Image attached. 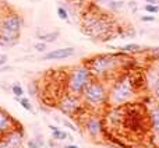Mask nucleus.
Wrapping results in <instances>:
<instances>
[{
	"mask_svg": "<svg viewBox=\"0 0 159 148\" xmlns=\"http://www.w3.org/2000/svg\"><path fill=\"white\" fill-rule=\"evenodd\" d=\"M124 63L121 55H113V53H105V55H96L88 59L85 64L88 66L93 78L105 80L115 74Z\"/></svg>",
	"mask_w": 159,
	"mask_h": 148,
	"instance_id": "nucleus-1",
	"label": "nucleus"
},
{
	"mask_svg": "<svg viewBox=\"0 0 159 148\" xmlns=\"http://www.w3.org/2000/svg\"><path fill=\"white\" fill-rule=\"evenodd\" d=\"M113 22L110 21L109 17H106L105 14H87L82 18L81 30L84 34L92 36L99 41H107L112 39L113 36Z\"/></svg>",
	"mask_w": 159,
	"mask_h": 148,
	"instance_id": "nucleus-2",
	"label": "nucleus"
},
{
	"mask_svg": "<svg viewBox=\"0 0 159 148\" xmlns=\"http://www.w3.org/2000/svg\"><path fill=\"white\" fill-rule=\"evenodd\" d=\"M135 94V82L134 77L130 74H124V76L119 77L116 82H113L110 91L107 92V104L113 105V106H119L134 96Z\"/></svg>",
	"mask_w": 159,
	"mask_h": 148,
	"instance_id": "nucleus-3",
	"label": "nucleus"
},
{
	"mask_svg": "<svg viewBox=\"0 0 159 148\" xmlns=\"http://www.w3.org/2000/svg\"><path fill=\"white\" fill-rule=\"evenodd\" d=\"M82 102L91 108H96L107 102V91L105 88L102 80L92 78L89 84L85 87V90L81 94Z\"/></svg>",
	"mask_w": 159,
	"mask_h": 148,
	"instance_id": "nucleus-4",
	"label": "nucleus"
},
{
	"mask_svg": "<svg viewBox=\"0 0 159 148\" xmlns=\"http://www.w3.org/2000/svg\"><path fill=\"white\" fill-rule=\"evenodd\" d=\"M92 74H91L89 69H88L87 64H80V66L74 67V69L70 72L69 78H67V90L70 94L73 95H78L81 96L82 91L85 90L89 81L92 80Z\"/></svg>",
	"mask_w": 159,
	"mask_h": 148,
	"instance_id": "nucleus-5",
	"label": "nucleus"
},
{
	"mask_svg": "<svg viewBox=\"0 0 159 148\" xmlns=\"http://www.w3.org/2000/svg\"><path fill=\"white\" fill-rule=\"evenodd\" d=\"M22 28V18L17 13L4 14L0 20V34L20 35Z\"/></svg>",
	"mask_w": 159,
	"mask_h": 148,
	"instance_id": "nucleus-6",
	"label": "nucleus"
},
{
	"mask_svg": "<svg viewBox=\"0 0 159 148\" xmlns=\"http://www.w3.org/2000/svg\"><path fill=\"white\" fill-rule=\"evenodd\" d=\"M59 108L66 115H75L78 110L82 109V102L78 95H73V94L69 92L60 99Z\"/></svg>",
	"mask_w": 159,
	"mask_h": 148,
	"instance_id": "nucleus-7",
	"label": "nucleus"
},
{
	"mask_svg": "<svg viewBox=\"0 0 159 148\" xmlns=\"http://www.w3.org/2000/svg\"><path fill=\"white\" fill-rule=\"evenodd\" d=\"M75 55V49L74 48H60V49H55L46 52L42 56V60H61V59H67L71 58Z\"/></svg>",
	"mask_w": 159,
	"mask_h": 148,
	"instance_id": "nucleus-8",
	"label": "nucleus"
},
{
	"mask_svg": "<svg viewBox=\"0 0 159 148\" xmlns=\"http://www.w3.org/2000/svg\"><path fill=\"white\" fill-rule=\"evenodd\" d=\"M84 129L92 138H96V137H99V136L102 134L103 127H102L101 119L96 118V116H89V118L85 120V123H84Z\"/></svg>",
	"mask_w": 159,
	"mask_h": 148,
	"instance_id": "nucleus-9",
	"label": "nucleus"
},
{
	"mask_svg": "<svg viewBox=\"0 0 159 148\" xmlns=\"http://www.w3.org/2000/svg\"><path fill=\"white\" fill-rule=\"evenodd\" d=\"M2 138L7 143L8 148H22V133L18 132L16 127L8 130L2 136Z\"/></svg>",
	"mask_w": 159,
	"mask_h": 148,
	"instance_id": "nucleus-10",
	"label": "nucleus"
},
{
	"mask_svg": "<svg viewBox=\"0 0 159 148\" xmlns=\"http://www.w3.org/2000/svg\"><path fill=\"white\" fill-rule=\"evenodd\" d=\"M13 127H16V122L11 119V116L7 112L0 109V137L4 133H7L8 130H11Z\"/></svg>",
	"mask_w": 159,
	"mask_h": 148,
	"instance_id": "nucleus-11",
	"label": "nucleus"
},
{
	"mask_svg": "<svg viewBox=\"0 0 159 148\" xmlns=\"http://www.w3.org/2000/svg\"><path fill=\"white\" fill-rule=\"evenodd\" d=\"M20 35H7L0 34V48H13L18 44Z\"/></svg>",
	"mask_w": 159,
	"mask_h": 148,
	"instance_id": "nucleus-12",
	"label": "nucleus"
},
{
	"mask_svg": "<svg viewBox=\"0 0 159 148\" xmlns=\"http://www.w3.org/2000/svg\"><path fill=\"white\" fill-rule=\"evenodd\" d=\"M149 122H151V127L157 134H159V106H155L151 110L149 115Z\"/></svg>",
	"mask_w": 159,
	"mask_h": 148,
	"instance_id": "nucleus-13",
	"label": "nucleus"
},
{
	"mask_svg": "<svg viewBox=\"0 0 159 148\" xmlns=\"http://www.w3.org/2000/svg\"><path fill=\"white\" fill-rule=\"evenodd\" d=\"M59 36H60V32H59V31H53V32H49V34H42V35L38 36V38L41 39L42 42H46V44H53V42L57 41Z\"/></svg>",
	"mask_w": 159,
	"mask_h": 148,
	"instance_id": "nucleus-14",
	"label": "nucleus"
},
{
	"mask_svg": "<svg viewBox=\"0 0 159 148\" xmlns=\"http://www.w3.org/2000/svg\"><path fill=\"white\" fill-rule=\"evenodd\" d=\"M119 49H120V52H123V53H140V52H143V48L137 44L124 45V46L119 48Z\"/></svg>",
	"mask_w": 159,
	"mask_h": 148,
	"instance_id": "nucleus-15",
	"label": "nucleus"
},
{
	"mask_svg": "<svg viewBox=\"0 0 159 148\" xmlns=\"http://www.w3.org/2000/svg\"><path fill=\"white\" fill-rule=\"evenodd\" d=\"M124 4H126V3H124L123 0H110V2L106 3L107 8H109L110 11H119V10H121V8L124 7Z\"/></svg>",
	"mask_w": 159,
	"mask_h": 148,
	"instance_id": "nucleus-16",
	"label": "nucleus"
},
{
	"mask_svg": "<svg viewBox=\"0 0 159 148\" xmlns=\"http://www.w3.org/2000/svg\"><path fill=\"white\" fill-rule=\"evenodd\" d=\"M14 98L20 102V105L22 106V109L28 110V112H32V110H34L32 104H31V101L28 98H25V96H20V98H18V96H14Z\"/></svg>",
	"mask_w": 159,
	"mask_h": 148,
	"instance_id": "nucleus-17",
	"label": "nucleus"
},
{
	"mask_svg": "<svg viewBox=\"0 0 159 148\" xmlns=\"http://www.w3.org/2000/svg\"><path fill=\"white\" fill-rule=\"evenodd\" d=\"M52 138L53 140H56V141H64V140H67V138H70V137H69V134H67L66 132L57 129V130H55V132H52Z\"/></svg>",
	"mask_w": 159,
	"mask_h": 148,
	"instance_id": "nucleus-18",
	"label": "nucleus"
},
{
	"mask_svg": "<svg viewBox=\"0 0 159 148\" xmlns=\"http://www.w3.org/2000/svg\"><path fill=\"white\" fill-rule=\"evenodd\" d=\"M27 146L30 148H42L43 147V141L41 138H31L27 141Z\"/></svg>",
	"mask_w": 159,
	"mask_h": 148,
	"instance_id": "nucleus-19",
	"label": "nucleus"
},
{
	"mask_svg": "<svg viewBox=\"0 0 159 148\" xmlns=\"http://www.w3.org/2000/svg\"><path fill=\"white\" fill-rule=\"evenodd\" d=\"M57 16L60 20H63V21H69V11L66 10V7H63V6H59L57 7Z\"/></svg>",
	"mask_w": 159,
	"mask_h": 148,
	"instance_id": "nucleus-20",
	"label": "nucleus"
},
{
	"mask_svg": "<svg viewBox=\"0 0 159 148\" xmlns=\"http://www.w3.org/2000/svg\"><path fill=\"white\" fill-rule=\"evenodd\" d=\"M11 92L14 94V96H22L24 95V88L21 87L20 84H13L11 85Z\"/></svg>",
	"mask_w": 159,
	"mask_h": 148,
	"instance_id": "nucleus-21",
	"label": "nucleus"
},
{
	"mask_svg": "<svg viewBox=\"0 0 159 148\" xmlns=\"http://www.w3.org/2000/svg\"><path fill=\"white\" fill-rule=\"evenodd\" d=\"M144 10L149 14H157V13H159V6H157V4H145L144 6Z\"/></svg>",
	"mask_w": 159,
	"mask_h": 148,
	"instance_id": "nucleus-22",
	"label": "nucleus"
},
{
	"mask_svg": "<svg viewBox=\"0 0 159 148\" xmlns=\"http://www.w3.org/2000/svg\"><path fill=\"white\" fill-rule=\"evenodd\" d=\"M34 48H35V50H36V52H46V49H48V44H46V42H38V44H35V46H34Z\"/></svg>",
	"mask_w": 159,
	"mask_h": 148,
	"instance_id": "nucleus-23",
	"label": "nucleus"
},
{
	"mask_svg": "<svg viewBox=\"0 0 159 148\" xmlns=\"http://www.w3.org/2000/svg\"><path fill=\"white\" fill-rule=\"evenodd\" d=\"M61 123H63L66 127H69V129H71L73 132H78V129H77V127H75L74 124L71 123V122H69V120H67V119H63V120H61Z\"/></svg>",
	"mask_w": 159,
	"mask_h": 148,
	"instance_id": "nucleus-24",
	"label": "nucleus"
},
{
	"mask_svg": "<svg viewBox=\"0 0 159 148\" xmlns=\"http://www.w3.org/2000/svg\"><path fill=\"white\" fill-rule=\"evenodd\" d=\"M7 60H8V56L6 53H0V67L7 64Z\"/></svg>",
	"mask_w": 159,
	"mask_h": 148,
	"instance_id": "nucleus-25",
	"label": "nucleus"
},
{
	"mask_svg": "<svg viewBox=\"0 0 159 148\" xmlns=\"http://www.w3.org/2000/svg\"><path fill=\"white\" fill-rule=\"evenodd\" d=\"M141 21H144V22H154L155 21V17L154 16H143V17H141Z\"/></svg>",
	"mask_w": 159,
	"mask_h": 148,
	"instance_id": "nucleus-26",
	"label": "nucleus"
},
{
	"mask_svg": "<svg viewBox=\"0 0 159 148\" xmlns=\"http://www.w3.org/2000/svg\"><path fill=\"white\" fill-rule=\"evenodd\" d=\"M8 72H13V67L8 66V64H4V66L0 67V73H8Z\"/></svg>",
	"mask_w": 159,
	"mask_h": 148,
	"instance_id": "nucleus-27",
	"label": "nucleus"
},
{
	"mask_svg": "<svg viewBox=\"0 0 159 148\" xmlns=\"http://www.w3.org/2000/svg\"><path fill=\"white\" fill-rule=\"evenodd\" d=\"M127 6L130 7V10H133V13H135V11H137V3H135V2H129V3H127Z\"/></svg>",
	"mask_w": 159,
	"mask_h": 148,
	"instance_id": "nucleus-28",
	"label": "nucleus"
},
{
	"mask_svg": "<svg viewBox=\"0 0 159 148\" xmlns=\"http://www.w3.org/2000/svg\"><path fill=\"white\" fill-rule=\"evenodd\" d=\"M149 53H151V55L154 56L155 59H159V48H155V49L149 50Z\"/></svg>",
	"mask_w": 159,
	"mask_h": 148,
	"instance_id": "nucleus-29",
	"label": "nucleus"
},
{
	"mask_svg": "<svg viewBox=\"0 0 159 148\" xmlns=\"http://www.w3.org/2000/svg\"><path fill=\"white\" fill-rule=\"evenodd\" d=\"M0 148H8V146H7V143H6L4 140H3L2 137H0Z\"/></svg>",
	"mask_w": 159,
	"mask_h": 148,
	"instance_id": "nucleus-30",
	"label": "nucleus"
},
{
	"mask_svg": "<svg viewBox=\"0 0 159 148\" xmlns=\"http://www.w3.org/2000/svg\"><path fill=\"white\" fill-rule=\"evenodd\" d=\"M144 2H147L148 4H157V6H159V0H144Z\"/></svg>",
	"mask_w": 159,
	"mask_h": 148,
	"instance_id": "nucleus-31",
	"label": "nucleus"
},
{
	"mask_svg": "<svg viewBox=\"0 0 159 148\" xmlns=\"http://www.w3.org/2000/svg\"><path fill=\"white\" fill-rule=\"evenodd\" d=\"M64 148H80V147H77V146H73V144H70V146H66Z\"/></svg>",
	"mask_w": 159,
	"mask_h": 148,
	"instance_id": "nucleus-32",
	"label": "nucleus"
},
{
	"mask_svg": "<svg viewBox=\"0 0 159 148\" xmlns=\"http://www.w3.org/2000/svg\"><path fill=\"white\" fill-rule=\"evenodd\" d=\"M2 17H3V14H2V10H0V20H2Z\"/></svg>",
	"mask_w": 159,
	"mask_h": 148,
	"instance_id": "nucleus-33",
	"label": "nucleus"
},
{
	"mask_svg": "<svg viewBox=\"0 0 159 148\" xmlns=\"http://www.w3.org/2000/svg\"><path fill=\"white\" fill-rule=\"evenodd\" d=\"M103 2H106V3H107V2H110V0H103Z\"/></svg>",
	"mask_w": 159,
	"mask_h": 148,
	"instance_id": "nucleus-34",
	"label": "nucleus"
}]
</instances>
